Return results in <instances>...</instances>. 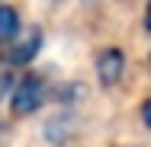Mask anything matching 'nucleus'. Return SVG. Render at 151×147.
Wrapping results in <instances>:
<instances>
[{"mask_svg":"<svg viewBox=\"0 0 151 147\" xmlns=\"http://www.w3.org/2000/svg\"><path fill=\"white\" fill-rule=\"evenodd\" d=\"M45 77H39V74H29V77H23L16 89H13V96H10V109H13V115H32L42 102H45Z\"/></svg>","mask_w":151,"mask_h":147,"instance_id":"f257e3e1","label":"nucleus"},{"mask_svg":"<svg viewBox=\"0 0 151 147\" xmlns=\"http://www.w3.org/2000/svg\"><path fill=\"white\" fill-rule=\"evenodd\" d=\"M122 67H125V58H122V51H119V48H106V51L96 58V77H100V83H103V87H113V83H119Z\"/></svg>","mask_w":151,"mask_h":147,"instance_id":"f03ea898","label":"nucleus"},{"mask_svg":"<svg viewBox=\"0 0 151 147\" xmlns=\"http://www.w3.org/2000/svg\"><path fill=\"white\" fill-rule=\"evenodd\" d=\"M39 48H42V32L29 29L13 48H10V61H13V64H29V61L39 55Z\"/></svg>","mask_w":151,"mask_h":147,"instance_id":"7ed1b4c3","label":"nucleus"},{"mask_svg":"<svg viewBox=\"0 0 151 147\" xmlns=\"http://www.w3.org/2000/svg\"><path fill=\"white\" fill-rule=\"evenodd\" d=\"M19 32V16L13 6H0V42H13Z\"/></svg>","mask_w":151,"mask_h":147,"instance_id":"20e7f679","label":"nucleus"},{"mask_svg":"<svg viewBox=\"0 0 151 147\" xmlns=\"http://www.w3.org/2000/svg\"><path fill=\"white\" fill-rule=\"evenodd\" d=\"M142 118H145V125L151 128V99L145 102V106H142Z\"/></svg>","mask_w":151,"mask_h":147,"instance_id":"39448f33","label":"nucleus"},{"mask_svg":"<svg viewBox=\"0 0 151 147\" xmlns=\"http://www.w3.org/2000/svg\"><path fill=\"white\" fill-rule=\"evenodd\" d=\"M145 26L151 29V0H148V10H145Z\"/></svg>","mask_w":151,"mask_h":147,"instance_id":"423d86ee","label":"nucleus"}]
</instances>
